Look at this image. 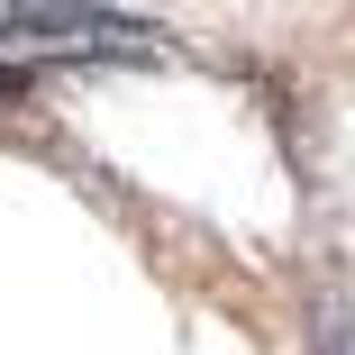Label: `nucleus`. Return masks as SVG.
<instances>
[{"label": "nucleus", "instance_id": "obj_1", "mask_svg": "<svg viewBox=\"0 0 355 355\" xmlns=\"http://www.w3.org/2000/svg\"><path fill=\"white\" fill-rule=\"evenodd\" d=\"M19 83H28V73H19V64H0V101H19Z\"/></svg>", "mask_w": 355, "mask_h": 355}]
</instances>
